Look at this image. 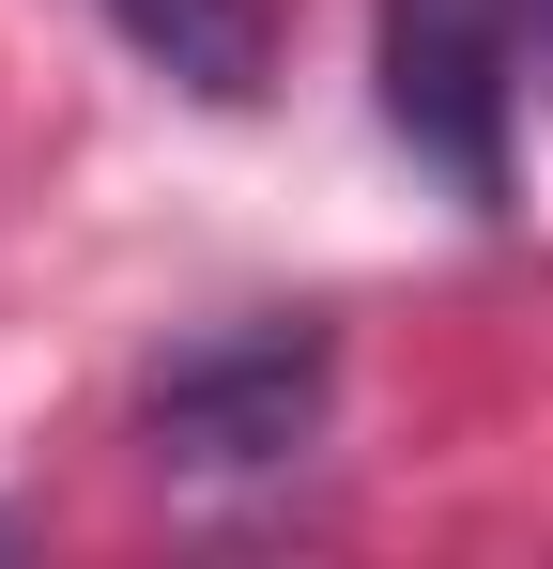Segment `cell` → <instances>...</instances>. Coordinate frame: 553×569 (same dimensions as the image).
Segmentation results:
<instances>
[{"label":"cell","mask_w":553,"mask_h":569,"mask_svg":"<svg viewBox=\"0 0 553 569\" xmlns=\"http://www.w3.org/2000/svg\"><path fill=\"white\" fill-rule=\"evenodd\" d=\"M108 31L200 108H262L276 78V0H108Z\"/></svg>","instance_id":"cell-3"},{"label":"cell","mask_w":553,"mask_h":569,"mask_svg":"<svg viewBox=\"0 0 553 569\" xmlns=\"http://www.w3.org/2000/svg\"><path fill=\"white\" fill-rule=\"evenodd\" d=\"M539 78H553V0H539Z\"/></svg>","instance_id":"cell-4"},{"label":"cell","mask_w":553,"mask_h":569,"mask_svg":"<svg viewBox=\"0 0 553 569\" xmlns=\"http://www.w3.org/2000/svg\"><path fill=\"white\" fill-rule=\"evenodd\" d=\"M507 123H523V16L507 0H384V139L446 200L507 216Z\"/></svg>","instance_id":"cell-1"},{"label":"cell","mask_w":553,"mask_h":569,"mask_svg":"<svg viewBox=\"0 0 553 569\" xmlns=\"http://www.w3.org/2000/svg\"><path fill=\"white\" fill-rule=\"evenodd\" d=\"M323 416H339V339L323 323H231V339H200L154 370V462L170 477H276L323 447Z\"/></svg>","instance_id":"cell-2"}]
</instances>
